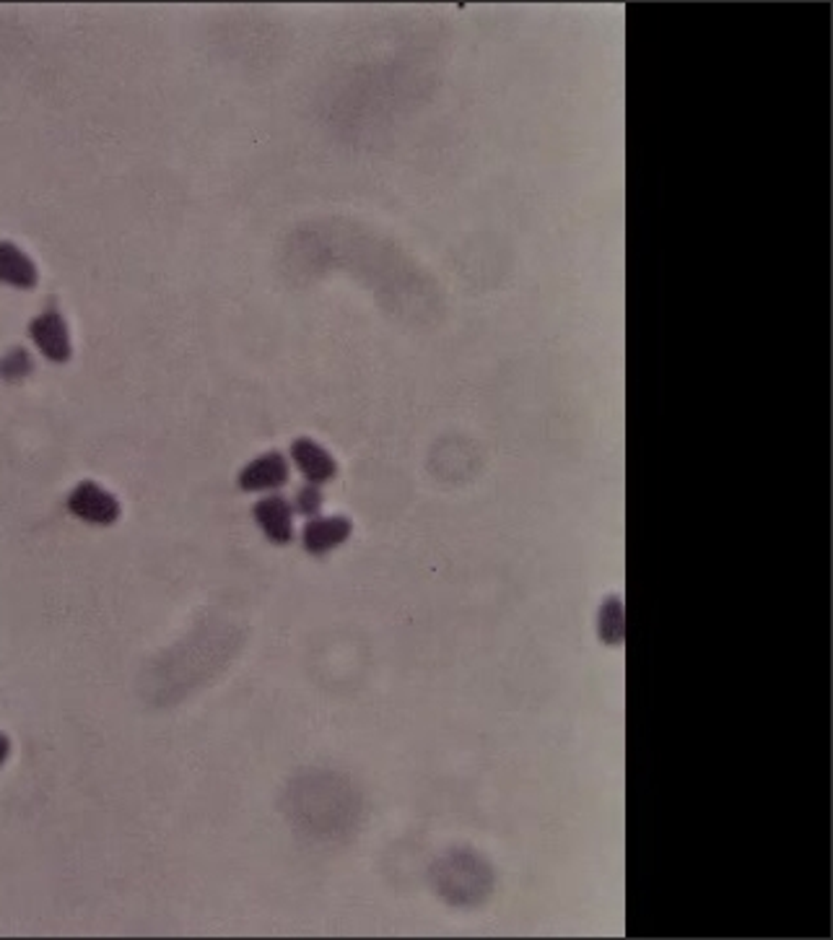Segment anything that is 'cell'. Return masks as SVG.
<instances>
[{
    "label": "cell",
    "mask_w": 833,
    "mask_h": 940,
    "mask_svg": "<svg viewBox=\"0 0 833 940\" xmlns=\"http://www.w3.org/2000/svg\"><path fill=\"white\" fill-rule=\"evenodd\" d=\"M34 343L40 346V351L53 361H68L70 359V338H68V325H65L63 315L57 309L50 307L47 313L34 317L29 325Z\"/></svg>",
    "instance_id": "obj_2"
},
{
    "label": "cell",
    "mask_w": 833,
    "mask_h": 940,
    "mask_svg": "<svg viewBox=\"0 0 833 940\" xmlns=\"http://www.w3.org/2000/svg\"><path fill=\"white\" fill-rule=\"evenodd\" d=\"M9 737H6L3 733H0V766H3V762H6V756H9Z\"/></svg>",
    "instance_id": "obj_11"
},
{
    "label": "cell",
    "mask_w": 833,
    "mask_h": 940,
    "mask_svg": "<svg viewBox=\"0 0 833 940\" xmlns=\"http://www.w3.org/2000/svg\"><path fill=\"white\" fill-rule=\"evenodd\" d=\"M29 369H32V359H29V353L26 351H21V349H17V351H11L9 357L3 359V374L9 380H17V378H21V374H26Z\"/></svg>",
    "instance_id": "obj_10"
},
{
    "label": "cell",
    "mask_w": 833,
    "mask_h": 940,
    "mask_svg": "<svg viewBox=\"0 0 833 940\" xmlns=\"http://www.w3.org/2000/svg\"><path fill=\"white\" fill-rule=\"evenodd\" d=\"M351 535V520L346 517H315L302 533V544L309 554H328Z\"/></svg>",
    "instance_id": "obj_6"
},
{
    "label": "cell",
    "mask_w": 833,
    "mask_h": 940,
    "mask_svg": "<svg viewBox=\"0 0 833 940\" xmlns=\"http://www.w3.org/2000/svg\"><path fill=\"white\" fill-rule=\"evenodd\" d=\"M294 507H296V512H302V515H317V512H320V507H322L320 489H317L315 483H311V487H302L299 491H296Z\"/></svg>",
    "instance_id": "obj_9"
},
{
    "label": "cell",
    "mask_w": 833,
    "mask_h": 940,
    "mask_svg": "<svg viewBox=\"0 0 833 940\" xmlns=\"http://www.w3.org/2000/svg\"><path fill=\"white\" fill-rule=\"evenodd\" d=\"M292 458L296 462V468L302 470V476L309 483H325L330 479H336L338 473V462L332 460V455L325 450L322 445H317L315 439H296L292 445Z\"/></svg>",
    "instance_id": "obj_5"
},
{
    "label": "cell",
    "mask_w": 833,
    "mask_h": 940,
    "mask_svg": "<svg viewBox=\"0 0 833 940\" xmlns=\"http://www.w3.org/2000/svg\"><path fill=\"white\" fill-rule=\"evenodd\" d=\"M600 636L611 645H618L623 640V605L618 598H611L600 609Z\"/></svg>",
    "instance_id": "obj_8"
},
{
    "label": "cell",
    "mask_w": 833,
    "mask_h": 940,
    "mask_svg": "<svg viewBox=\"0 0 833 940\" xmlns=\"http://www.w3.org/2000/svg\"><path fill=\"white\" fill-rule=\"evenodd\" d=\"M288 483V462L281 452H265L239 473V487L244 491H273Z\"/></svg>",
    "instance_id": "obj_3"
},
{
    "label": "cell",
    "mask_w": 833,
    "mask_h": 940,
    "mask_svg": "<svg viewBox=\"0 0 833 940\" xmlns=\"http://www.w3.org/2000/svg\"><path fill=\"white\" fill-rule=\"evenodd\" d=\"M68 510L76 517L86 520L91 525H112L120 517V504L110 491H105L99 483L84 481L70 491Z\"/></svg>",
    "instance_id": "obj_1"
},
{
    "label": "cell",
    "mask_w": 833,
    "mask_h": 940,
    "mask_svg": "<svg viewBox=\"0 0 833 940\" xmlns=\"http://www.w3.org/2000/svg\"><path fill=\"white\" fill-rule=\"evenodd\" d=\"M0 281L19 288H32L37 284V267L13 242H0Z\"/></svg>",
    "instance_id": "obj_7"
},
{
    "label": "cell",
    "mask_w": 833,
    "mask_h": 940,
    "mask_svg": "<svg viewBox=\"0 0 833 940\" xmlns=\"http://www.w3.org/2000/svg\"><path fill=\"white\" fill-rule=\"evenodd\" d=\"M255 520L273 544H288L294 538V507L284 496L273 494L255 504Z\"/></svg>",
    "instance_id": "obj_4"
}]
</instances>
